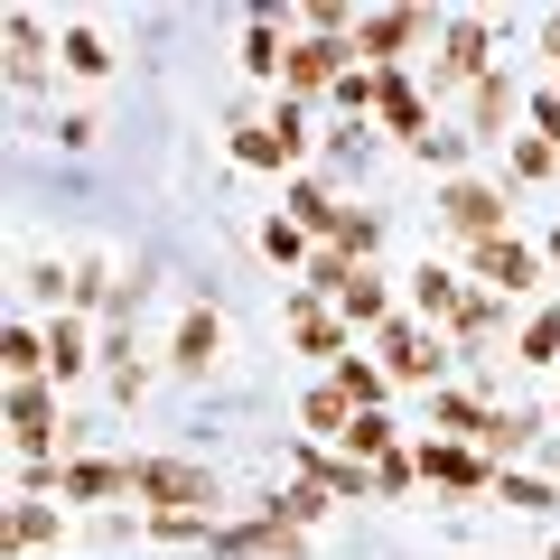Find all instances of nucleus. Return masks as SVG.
<instances>
[{"label":"nucleus","mask_w":560,"mask_h":560,"mask_svg":"<svg viewBox=\"0 0 560 560\" xmlns=\"http://www.w3.org/2000/svg\"><path fill=\"white\" fill-rule=\"evenodd\" d=\"M38 355H47V337H38V327H10V337H0V364H10L20 383H38Z\"/></svg>","instance_id":"a211bd4d"},{"label":"nucleus","mask_w":560,"mask_h":560,"mask_svg":"<svg viewBox=\"0 0 560 560\" xmlns=\"http://www.w3.org/2000/svg\"><path fill=\"white\" fill-rule=\"evenodd\" d=\"M47 533H57V514H47V504H10V551H38Z\"/></svg>","instance_id":"4be33fe9"},{"label":"nucleus","mask_w":560,"mask_h":560,"mask_svg":"<svg viewBox=\"0 0 560 560\" xmlns=\"http://www.w3.org/2000/svg\"><path fill=\"white\" fill-rule=\"evenodd\" d=\"M420 308H430V318H448V308H458V280L440 271V261H430V271H420V290H411Z\"/></svg>","instance_id":"a878e982"},{"label":"nucleus","mask_w":560,"mask_h":560,"mask_svg":"<svg viewBox=\"0 0 560 560\" xmlns=\"http://www.w3.org/2000/svg\"><path fill=\"white\" fill-rule=\"evenodd\" d=\"M0 47H10V84H38V57H47L38 20H10V28H0Z\"/></svg>","instance_id":"f8f14e48"},{"label":"nucleus","mask_w":560,"mask_h":560,"mask_svg":"<svg viewBox=\"0 0 560 560\" xmlns=\"http://www.w3.org/2000/svg\"><path fill=\"white\" fill-rule=\"evenodd\" d=\"M551 253H560V234H551Z\"/></svg>","instance_id":"58836bf2"},{"label":"nucleus","mask_w":560,"mask_h":560,"mask_svg":"<svg viewBox=\"0 0 560 560\" xmlns=\"http://www.w3.org/2000/svg\"><path fill=\"white\" fill-rule=\"evenodd\" d=\"M337 393L355 401V411H374V401H383V374H374V364H337Z\"/></svg>","instance_id":"393cba45"},{"label":"nucleus","mask_w":560,"mask_h":560,"mask_svg":"<svg viewBox=\"0 0 560 560\" xmlns=\"http://www.w3.org/2000/svg\"><path fill=\"white\" fill-rule=\"evenodd\" d=\"M430 411H440V440H448V430H477V440H486V430H495V411H477V401H467V393H440V401H430Z\"/></svg>","instance_id":"6ab92c4d"},{"label":"nucleus","mask_w":560,"mask_h":560,"mask_svg":"<svg viewBox=\"0 0 560 560\" xmlns=\"http://www.w3.org/2000/svg\"><path fill=\"white\" fill-rule=\"evenodd\" d=\"M290 337H300L308 355H337V318H327V308H290Z\"/></svg>","instance_id":"aec40b11"},{"label":"nucleus","mask_w":560,"mask_h":560,"mask_svg":"<svg viewBox=\"0 0 560 560\" xmlns=\"http://www.w3.org/2000/svg\"><path fill=\"white\" fill-rule=\"evenodd\" d=\"M533 140H551V150H560V94H533Z\"/></svg>","instance_id":"f704fd0d"},{"label":"nucleus","mask_w":560,"mask_h":560,"mask_svg":"<svg viewBox=\"0 0 560 560\" xmlns=\"http://www.w3.org/2000/svg\"><path fill=\"white\" fill-rule=\"evenodd\" d=\"M383 364H393L401 383H430L440 374V346L420 337V327H383Z\"/></svg>","instance_id":"20e7f679"},{"label":"nucleus","mask_w":560,"mask_h":560,"mask_svg":"<svg viewBox=\"0 0 560 560\" xmlns=\"http://www.w3.org/2000/svg\"><path fill=\"white\" fill-rule=\"evenodd\" d=\"M411 38H420V20H411V10H383V20H364V28H355V47H364V57H401Z\"/></svg>","instance_id":"6e6552de"},{"label":"nucleus","mask_w":560,"mask_h":560,"mask_svg":"<svg viewBox=\"0 0 560 560\" xmlns=\"http://www.w3.org/2000/svg\"><path fill=\"white\" fill-rule=\"evenodd\" d=\"M300 243H308L300 224H261V253H271V261H300Z\"/></svg>","instance_id":"7c9ffc66"},{"label":"nucleus","mask_w":560,"mask_h":560,"mask_svg":"<svg viewBox=\"0 0 560 560\" xmlns=\"http://www.w3.org/2000/svg\"><path fill=\"white\" fill-rule=\"evenodd\" d=\"M551 560H560V541H551Z\"/></svg>","instance_id":"4c0bfd02"},{"label":"nucleus","mask_w":560,"mask_h":560,"mask_svg":"<svg viewBox=\"0 0 560 560\" xmlns=\"http://www.w3.org/2000/svg\"><path fill=\"white\" fill-rule=\"evenodd\" d=\"M271 140H280V150H290V160H300V150H308V140H300V103H280V113H271Z\"/></svg>","instance_id":"72a5a7b5"},{"label":"nucleus","mask_w":560,"mask_h":560,"mask_svg":"<svg viewBox=\"0 0 560 560\" xmlns=\"http://www.w3.org/2000/svg\"><path fill=\"white\" fill-rule=\"evenodd\" d=\"M374 113L393 121L401 140H420V94H411V84H401V75H374Z\"/></svg>","instance_id":"9b49d317"},{"label":"nucleus","mask_w":560,"mask_h":560,"mask_svg":"<svg viewBox=\"0 0 560 560\" xmlns=\"http://www.w3.org/2000/svg\"><path fill=\"white\" fill-rule=\"evenodd\" d=\"M327 243H337L346 261H374V253H383V224H374V215H355V206H346V215H337V234H327Z\"/></svg>","instance_id":"2eb2a0df"},{"label":"nucleus","mask_w":560,"mask_h":560,"mask_svg":"<svg viewBox=\"0 0 560 560\" xmlns=\"http://www.w3.org/2000/svg\"><path fill=\"white\" fill-rule=\"evenodd\" d=\"M300 467H308V486H327V495H364V486H374V467H346V458H327V448H300Z\"/></svg>","instance_id":"1a4fd4ad"},{"label":"nucleus","mask_w":560,"mask_h":560,"mask_svg":"<svg viewBox=\"0 0 560 560\" xmlns=\"http://www.w3.org/2000/svg\"><path fill=\"white\" fill-rule=\"evenodd\" d=\"M541 47H551V57H560V20H551V28H541Z\"/></svg>","instance_id":"e433bc0d"},{"label":"nucleus","mask_w":560,"mask_h":560,"mask_svg":"<svg viewBox=\"0 0 560 560\" xmlns=\"http://www.w3.org/2000/svg\"><path fill=\"white\" fill-rule=\"evenodd\" d=\"M113 486H131V467H113V458H75L66 467V495H113Z\"/></svg>","instance_id":"f3484780"},{"label":"nucleus","mask_w":560,"mask_h":560,"mask_svg":"<svg viewBox=\"0 0 560 560\" xmlns=\"http://www.w3.org/2000/svg\"><path fill=\"white\" fill-rule=\"evenodd\" d=\"M504 113H514V94H504V75H486L477 84V121H504Z\"/></svg>","instance_id":"2f4dec72"},{"label":"nucleus","mask_w":560,"mask_h":560,"mask_svg":"<svg viewBox=\"0 0 560 560\" xmlns=\"http://www.w3.org/2000/svg\"><path fill=\"white\" fill-rule=\"evenodd\" d=\"M448 224H458V234L467 243H477V253H486V243H504V197H495V187H448Z\"/></svg>","instance_id":"f03ea898"},{"label":"nucleus","mask_w":560,"mask_h":560,"mask_svg":"<svg viewBox=\"0 0 560 560\" xmlns=\"http://www.w3.org/2000/svg\"><path fill=\"white\" fill-rule=\"evenodd\" d=\"M131 486L160 504V514H206V495H215V477H206V467H187V458H140Z\"/></svg>","instance_id":"f257e3e1"},{"label":"nucleus","mask_w":560,"mask_h":560,"mask_svg":"<svg viewBox=\"0 0 560 560\" xmlns=\"http://www.w3.org/2000/svg\"><path fill=\"white\" fill-rule=\"evenodd\" d=\"M66 66H75V75H103V38L94 28H66Z\"/></svg>","instance_id":"c85d7f7f"},{"label":"nucleus","mask_w":560,"mask_h":560,"mask_svg":"<svg viewBox=\"0 0 560 560\" xmlns=\"http://www.w3.org/2000/svg\"><path fill=\"white\" fill-rule=\"evenodd\" d=\"M150 533H160V541H197L206 514H150Z\"/></svg>","instance_id":"473e14b6"},{"label":"nucleus","mask_w":560,"mask_h":560,"mask_svg":"<svg viewBox=\"0 0 560 560\" xmlns=\"http://www.w3.org/2000/svg\"><path fill=\"white\" fill-rule=\"evenodd\" d=\"M523 355H533V364H551V355H560V308H541V318L523 327Z\"/></svg>","instance_id":"cd10ccee"},{"label":"nucleus","mask_w":560,"mask_h":560,"mask_svg":"<svg viewBox=\"0 0 560 560\" xmlns=\"http://www.w3.org/2000/svg\"><path fill=\"white\" fill-rule=\"evenodd\" d=\"M551 160H560L551 140H523V150H514V168H523V178H551Z\"/></svg>","instance_id":"c9c22d12"},{"label":"nucleus","mask_w":560,"mask_h":560,"mask_svg":"<svg viewBox=\"0 0 560 560\" xmlns=\"http://www.w3.org/2000/svg\"><path fill=\"white\" fill-rule=\"evenodd\" d=\"M448 84H486V28L477 20L448 28Z\"/></svg>","instance_id":"9d476101"},{"label":"nucleus","mask_w":560,"mask_h":560,"mask_svg":"<svg viewBox=\"0 0 560 560\" xmlns=\"http://www.w3.org/2000/svg\"><path fill=\"white\" fill-rule=\"evenodd\" d=\"M477 271L495 280V290H533V280H541V253L504 234V243H486V253H477Z\"/></svg>","instance_id":"7ed1b4c3"},{"label":"nucleus","mask_w":560,"mask_h":560,"mask_svg":"<svg viewBox=\"0 0 560 560\" xmlns=\"http://www.w3.org/2000/svg\"><path fill=\"white\" fill-rule=\"evenodd\" d=\"M234 160H243V168H280V160H290V150H280L271 131H234Z\"/></svg>","instance_id":"bb28decb"},{"label":"nucleus","mask_w":560,"mask_h":560,"mask_svg":"<svg viewBox=\"0 0 560 560\" xmlns=\"http://www.w3.org/2000/svg\"><path fill=\"white\" fill-rule=\"evenodd\" d=\"M420 477H430V486H486V458H477V448H420Z\"/></svg>","instance_id":"0eeeda50"},{"label":"nucleus","mask_w":560,"mask_h":560,"mask_svg":"<svg viewBox=\"0 0 560 560\" xmlns=\"http://www.w3.org/2000/svg\"><path fill=\"white\" fill-rule=\"evenodd\" d=\"M448 327H458V337H486V327H495V300H486V290H458V308H448Z\"/></svg>","instance_id":"b1692460"},{"label":"nucleus","mask_w":560,"mask_h":560,"mask_svg":"<svg viewBox=\"0 0 560 560\" xmlns=\"http://www.w3.org/2000/svg\"><path fill=\"white\" fill-rule=\"evenodd\" d=\"M47 364H57V374H84V327H75V318L47 327Z\"/></svg>","instance_id":"5701e85b"},{"label":"nucleus","mask_w":560,"mask_h":560,"mask_svg":"<svg viewBox=\"0 0 560 560\" xmlns=\"http://www.w3.org/2000/svg\"><path fill=\"white\" fill-rule=\"evenodd\" d=\"M337 308H346V318H364V327L383 318V280H374V261H364V271H346V290H337Z\"/></svg>","instance_id":"dca6fc26"},{"label":"nucleus","mask_w":560,"mask_h":560,"mask_svg":"<svg viewBox=\"0 0 560 560\" xmlns=\"http://www.w3.org/2000/svg\"><path fill=\"white\" fill-rule=\"evenodd\" d=\"M215 364V308H187V327H178V374H206Z\"/></svg>","instance_id":"ddd939ff"},{"label":"nucleus","mask_w":560,"mask_h":560,"mask_svg":"<svg viewBox=\"0 0 560 560\" xmlns=\"http://www.w3.org/2000/svg\"><path fill=\"white\" fill-rule=\"evenodd\" d=\"M10 430H20V448H47V440H57V411H47V383H10Z\"/></svg>","instance_id":"39448f33"},{"label":"nucleus","mask_w":560,"mask_h":560,"mask_svg":"<svg viewBox=\"0 0 560 560\" xmlns=\"http://www.w3.org/2000/svg\"><path fill=\"white\" fill-rule=\"evenodd\" d=\"M243 57H253V66H261V75H280V66H290V57H280V38H271V20H261V28H253V38H243Z\"/></svg>","instance_id":"c756f323"},{"label":"nucleus","mask_w":560,"mask_h":560,"mask_svg":"<svg viewBox=\"0 0 560 560\" xmlns=\"http://www.w3.org/2000/svg\"><path fill=\"white\" fill-rule=\"evenodd\" d=\"M327 75H337V38H300V47H290V66H280L290 94H318Z\"/></svg>","instance_id":"423d86ee"},{"label":"nucleus","mask_w":560,"mask_h":560,"mask_svg":"<svg viewBox=\"0 0 560 560\" xmlns=\"http://www.w3.org/2000/svg\"><path fill=\"white\" fill-rule=\"evenodd\" d=\"M308 430H355V401H346L337 383H318V393H308Z\"/></svg>","instance_id":"412c9836"},{"label":"nucleus","mask_w":560,"mask_h":560,"mask_svg":"<svg viewBox=\"0 0 560 560\" xmlns=\"http://www.w3.org/2000/svg\"><path fill=\"white\" fill-rule=\"evenodd\" d=\"M346 448H355V467H383V458H393V420H383V411H355V430H346Z\"/></svg>","instance_id":"4468645a"}]
</instances>
